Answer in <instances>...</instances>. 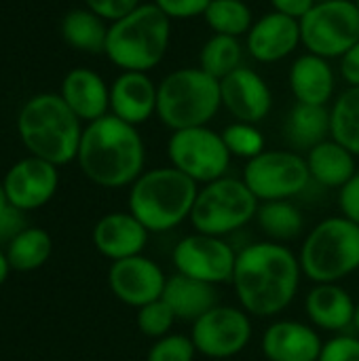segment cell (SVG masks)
Returning <instances> with one entry per match:
<instances>
[{
	"label": "cell",
	"mask_w": 359,
	"mask_h": 361,
	"mask_svg": "<svg viewBox=\"0 0 359 361\" xmlns=\"http://www.w3.org/2000/svg\"><path fill=\"white\" fill-rule=\"evenodd\" d=\"M303 279L298 254L286 243L260 241L237 252L233 288L239 307L252 317H275L296 298Z\"/></svg>",
	"instance_id": "obj_1"
},
{
	"label": "cell",
	"mask_w": 359,
	"mask_h": 361,
	"mask_svg": "<svg viewBox=\"0 0 359 361\" xmlns=\"http://www.w3.org/2000/svg\"><path fill=\"white\" fill-rule=\"evenodd\" d=\"M76 161L93 184L123 188L144 173L146 148L138 127L106 114L83 129Z\"/></svg>",
	"instance_id": "obj_2"
},
{
	"label": "cell",
	"mask_w": 359,
	"mask_h": 361,
	"mask_svg": "<svg viewBox=\"0 0 359 361\" xmlns=\"http://www.w3.org/2000/svg\"><path fill=\"white\" fill-rule=\"evenodd\" d=\"M17 131L32 157L57 167L76 159L83 137L80 118L57 93H40L28 99L17 116Z\"/></svg>",
	"instance_id": "obj_3"
},
{
	"label": "cell",
	"mask_w": 359,
	"mask_h": 361,
	"mask_svg": "<svg viewBox=\"0 0 359 361\" xmlns=\"http://www.w3.org/2000/svg\"><path fill=\"white\" fill-rule=\"evenodd\" d=\"M199 184L176 167L144 171L129 190V212L148 233H167L190 220Z\"/></svg>",
	"instance_id": "obj_4"
},
{
	"label": "cell",
	"mask_w": 359,
	"mask_h": 361,
	"mask_svg": "<svg viewBox=\"0 0 359 361\" xmlns=\"http://www.w3.org/2000/svg\"><path fill=\"white\" fill-rule=\"evenodd\" d=\"M171 19L154 4H140L108 25L106 55L123 72H148L165 57Z\"/></svg>",
	"instance_id": "obj_5"
},
{
	"label": "cell",
	"mask_w": 359,
	"mask_h": 361,
	"mask_svg": "<svg viewBox=\"0 0 359 361\" xmlns=\"http://www.w3.org/2000/svg\"><path fill=\"white\" fill-rule=\"evenodd\" d=\"M222 106L220 80L201 68H180L157 89V116L171 131L205 127Z\"/></svg>",
	"instance_id": "obj_6"
},
{
	"label": "cell",
	"mask_w": 359,
	"mask_h": 361,
	"mask_svg": "<svg viewBox=\"0 0 359 361\" xmlns=\"http://www.w3.org/2000/svg\"><path fill=\"white\" fill-rule=\"evenodd\" d=\"M298 260L313 283H341L359 271V226L345 216L322 220L307 233Z\"/></svg>",
	"instance_id": "obj_7"
},
{
	"label": "cell",
	"mask_w": 359,
	"mask_h": 361,
	"mask_svg": "<svg viewBox=\"0 0 359 361\" xmlns=\"http://www.w3.org/2000/svg\"><path fill=\"white\" fill-rule=\"evenodd\" d=\"M260 201L252 195L241 178H218L199 186L190 224L195 233L226 237L256 218Z\"/></svg>",
	"instance_id": "obj_8"
},
{
	"label": "cell",
	"mask_w": 359,
	"mask_h": 361,
	"mask_svg": "<svg viewBox=\"0 0 359 361\" xmlns=\"http://www.w3.org/2000/svg\"><path fill=\"white\" fill-rule=\"evenodd\" d=\"M359 40V8L353 0H324L300 19V42L309 53L343 57Z\"/></svg>",
	"instance_id": "obj_9"
},
{
	"label": "cell",
	"mask_w": 359,
	"mask_h": 361,
	"mask_svg": "<svg viewBox=\"0 0 359 361\" xmlns=\"http://www.w3.org/2000/svg\"><path fill=\"white\" fill-rule=\"evenodd\" d=\"M241 180L260 203H267L290 201L300 195L311 182V173L307 159L298 152L264 150L245 163Z\"/></svg>",
	"instance_id": "obj_10"
},
{
	"label": "cell",
	"mask_w": 359,
	"mask_h": 361,
	"mask_svg": "<svg viewBox=\"0 0 359 361\" xmlns=\"http://www.w3.org/2000/svg\"><path fill=\"white\" fill-rule=\"evenodd\" d=\"M167 157L171 167L195 180L199 186L224 178L233 159L222 133H216L207 125L174 131L167 142Z\"/></svg>",
	"instance_id": "obj_11"
},
{
	"label": "cell",
	"mask_w": 359,
	"mask_h": 361,
	"mask_svg": "<svg viewBox=\"0 0 359 361\" xmlns=\"http://www.w3.org/2000/svg\"><path fill=\"white\" fill-rule=\"evenodd\" d=\"M190 341L207 360H231L248 349L252 341V315L241 307L216 305L190 328Z\"/></svg>",
	"instance_id": "obj_12"
},
{
	"label": "cell",
	"mask_w": 359,
	"mask_h": 361,
	"mask_svg": "<svg viewBox=\"0 0 359 361\" xmlns=\"http://www.w3.org/2000/svg\"><path fill=\"white\" fill-rule=\"evenodd\" d=\"M171 260L176 273L209 286H220L233 281L237 252L224 237L193 233L176 243Z\"/></svg>",
	"instance_id": "obj_13"
},
{
	"label": "cell",
	"mask_w": 359,
	"mask_h": 361,
	"mask_svg": "<svg viewBox=\"0 0 359 361\" xmlns=\"http://www.w3.org/2000/svg\"><path fill=\"white\" fill-rule=\"evenodd\" d=\"M165 283L167 275L163 269L144 254L116 260L108 271V286L112 294L133 309L163 298Z\"/></svg>",
	"instance_id": "obj_14"
},
{
	"label": "cell",
	"mask_w": 359,
	"mask_h": 361,
	"mask_svg": "<svg viewBox=\"0 0 359 361\" xmlns=\"http://www.w3.org/2000/svg\"><path fill=\"white\" fill-rule=\"evenodd\" d=\"M2 184L11 205H15L21 212L38 209L47 205L57 192V165L38 157L21 159L6 171Z\"/></svg>",
	"instance_id": "obj_15"
},
{
	"label": "cell",
	"mask_w": 359,
	"mask_h": 361,
	"mask_svg": "<svg viewBox=\"0 0 359 361\" xmlns=\"http://www.w3.org/2000/svg\"><path fill=\"white\" fill-rule=\"evenodd\" d=\"M222 106L241 123H260L269 116L273 95L264 78L252 68H237L233 74L220 80Z\"/></svg>",
	"instance_id": "obj_16"
},
{
	"label": "cell",
	"mask_w": 359,
	"mask_h": 361,
	"mask_svg": "<svg viewBox=\"0 0 359 361\" xmlns=\"http://www.w3.org/2000/svg\"><path fill=\"white\" fill-rule=\"evenodd\" d=\"M260 349L267 361H317L324 341L311 324L279 319L264 330Z\"/></svg>",
	"instance_id": "obj_17"
},
{
	"label": "cell",
	"mask_w": 359,
	"mask_h": 361,
	"mask_svg": "<svg viewBox=\"0 0 359 361\" xmlns=\"http://www.w3.org/2000/svg\"><path fill=\"white\" fill-rule=\"evenodd\" d=\"M148 228L131 212H112L97 220L93 228L95 250L112 262L140 256L148 243Z\"/></svg>",
	"instance_id": "obj_18"
},
{
	"label": "cell",
	"mask_w": 359,
	"mask_h": 361,
	"mask_svg": "<svg viewBox=\"0 0 359 361\" xmlns=\"http://www.w3.org/2000/svg\"><path fill=\"white\" fill-rule=\"evenodd\" d=\"M300 42V21L277 11L262 15L248 32V53L262 63L281 61Z\"/></svg>",
	"instance_id": "obj_19"
},
{
	"label": "cell",
	"mask_w": 359,
	"mask_h": 361,
	"mask_svg": "<svg viewBox=\"0 0 359 361\" xmlns=\"http://www.w3.org/2000/svg\"><path fill=\"white\" fill-rule=\"evenodd\" d=\"M358 302L341 283H315L305 300L309 324L322 332L345 334L353 328Z\"/></svg>",
	"instance_id": "obj_20"
},
{
	"label": "cell",
	"mask_w": 359,
	"mask_h": 361,
	"mask_svg": "<svg viewBox=\"0 0 359 361\" xmlns=\"http://www.w3.org/2000/svg\"><path fill=\"white\" fill-rule=\"evenodd\" d=\"M157 89L146 72H123L110 87V110L116 118L138 127L157 114Z\"/></svg>",
	"instance_id": "obj_21"
},
{
	"label": "cell",
	"mask_w": 359,
	"mask_h": 361,
	"mask_svg": "<svg viewBox=\"0 0 359 361\" xmlns=\"http://www.w3.org/2000/svg\"><path fill=\"white\" fill-rule=\"evenodd\" d=\"M61 99L68 108L87 123H93L110 110V89L104 78L87 68L70 70L61 82Z\"/></svg>",
	"instance_id": "obj_22"
},
{
	"label": "cell",
	"mask_w": 359,
	"mask_h": 361,
	"mask_svg": "<svg viewBox=\"0 0 359 361\" xmlns=\"http://www.w3.org/2000/svg\"><path fill=\"white\" fill-rule=\"evenodd\" d=\"M334 70L326 57L307 53L290 68V89L298 104L326 106L334 95Z\"/></svg>",
	"instance_id": "obj_23"
},
{
	"label": "cell",
	"mask_w": 359,
	"mask_h": 361,
	"mask_svg": "<svg viewBox=\"0 0 359 361\" xmlns=\"http://www.w3.org/2000/svg\"><path fill=\"white\" fill-rule=\"evenodd\" d=\"M163 300L174 311L178 322L195 324L201 315H205L218 305V294L216 286L174 273L171 277H167Z\"/></svg>",
	"instance_id": "obj_24"
},
{
	"label": "cell",
	"mask_w": 359,
	"mask_h": 361,
	"mask_svg": "<svg viewBox=\"0 0 359 361\" xmlns=\"http://www.w3.org/2000/svg\"><path fill=\"white\" fill-rule=\"evenodd\" d=\"M305 159L311 180L326 188L341 190L358 173V157L332 137L311 148Z\"/></svg>",
	"instance_id": "obj_25"
},
{
	"label": "cell",
	"mask_w": 359,
	"mask_h": 361,
	"mask_svg": "<svg viewBox=\"0 0 359 361\" xmlns=\"http://www.w3.org/2000/svg\"><path fill=\"white\" fill-rule=\"evenodd\" d=\"M286 140L298 150H311L330 137V110L326 106L298 104L286 118Z\"/></svg>",
	"instance_id": "obj_26"
},
{
	"label": "cell",
	"mask_w": 359,
	"mask_h": 361,
	"mask_svg": "<svg viewBox=\"0 0 359 361\" xmlns=\"http://www.w3.org/2000/svg\"><path fill=\"white\" fill-rule=\"evenodd\" d=\"M104 21L89 8H74L61 21V36L76 51L91 55L106 53L108 25Z\"/></svg>",
	"instance_id": "obj_27"
},
{
	"label": "cell",
	"mask_w": 359,
	"mask_h": 361,
	"mask_svg": "<svg viewBox=\"0 0 359 361\" xmlns=\"http://www.w3.org/2000/svg\"><path fill=\"white\" fill-rule=\"evenodd\" d=\"M256 222L260 231L269 237V241L275 243L294 241L305 228V218L292 201L260 203L256 212Z\"/></svg>",
	"instance_id": "obj_28"
},
{
	"label": "cell",
	"mask_w": 359,
	"mask_h": 361,
	"mask_svg": "<svg viewBox=\"0 0 359 361\" xmlns=\"http://www.w3.org/2000/svg\"><path fill=\"white\" fill-rule=\"evenodd\" d=\"M51 250H53V243H51L49 233L36 226H28L6 245L4 254H6L11 269L34 271V269H40L49 260Z\"/></svg>",
	"instance_id": "obj_29"
},
{
	"label": "cell",
	"mask_w": 359,
	"mask_h": 361,
	"mask_svg": "<svg viewBox=\"0 0 359 361\" xmlns=\"http://www.w3.org/2000/svg\"><path fill=\"white\" fill-rule=\"evenodd\" d=\"M330 137L359 157V87L343 91L330 108Z\"/></svg>",
	"instance_id": "obj_30"
},
{
	"label": "cell",
	"mask_w": 359,
	"mask_h": 361,
	"mask_svg": "<svg viewBox=\"0 0 359 361\" xmlns=\"http://www.w3.org/2000/svg\"><path fill=\"white\" fill-rule=\"evenodd\" d=\"M241 59H243V47L239 38L214 34L201 47L199 68L209 76H214L216 80H222L229 74H233L237 68H241Z\"/></svg>",
	"instance_id": "obj_31"
},
{
	"label": "cell",
	"mask_w": 359,
	"mask_h": 361,
	"mask_svg": "<svg viewBox=\"0 0 359 361\" xmlns=\"http://www.w3.org/2000/svg\"><path fill=\"white\" fill-rule=\"evenodd\" d=\"M205 21L214 30V34L239 38L250 32L254 25L252 11L245 0H212L205 11Z\"/></svg>",
	"instance_id": "obj_32"
},
{
	"label": "cell",
	"mask_w": 359,
	"mask_h": 361,
	"mask_svg": "<svg viewBox=\"0 0 359 361\" xmlns=\"http://www.w3.org/2000/svg\"><path fill=\"white\" fill-rule=\"evenodd\" d=\"M222 140L231 152V157H239V159H254L260 152H264V135L260 133V129L252 123H233L222 131Z\"/></svg>",
	"instance_id": "obj_33"
},
{
	"label": "cell",
	"mask_w": 359,
	"mask_h": 361,
	"mask_svg": "<svg viewBox=\"0 0 359 361\" xmlns=\"http://www.w3.org/2000/svg\"><path fill=\"white\" fill-rule=\"evenodd\" d=\"M135 322H138V328L144 336L157 341V338H163L167 334H171V328L174 324L178 322L174 311L167 307V302L163 298L154 300V302H148L144 307L138 309V315H135Z\"/></svg>",
	"instance_id": "obj_34"
},
{
	"label": "cell",
	"mask_w": 359,
	"mask_h": 361,
	"mask_svg": "<svg viewBox=\"0 0 359 361\" xmlns=\"http://www.w3.org/2000/svg\"><path fill=\"white\" fill-rule=\"evenodd\" d=\"M197 349L186 334H167L157 338L148 349L146 361H195Z\"/></svg>",
	"instance_id": "obj_35"
},
{
	"label": "cell",
	"mask_w": 359,
	"mask_h": 361,
	"mask_svg": "<svg viewBox=\"0 0 359 361\" xmlns=\"http://www.w3.org/2000/svg\"><path fill=\"white\" fill-rule=\"evenodd\" d=\"M317 361H359V336L336 334L324 343Z\"/></svg>",
	"instance_id": "obj_36"
},
{
	"label": "cell",
	"mask_w": 359,
	"mask_h": 361,
	"mask_svg": "<svg viewBox=\"0 0 359 361\" xmlns=\"http://www.w3.org/2000/svg\"><path fill=\"white\" fill-rule=\"evenodd\" d=\"M154 4L174 21V19H193L205 15L212 0H154Z\"/></svg>",
	"instance_id": "obj_37"
},
{
	"label": "cell",
	"mask_w": 359,
	"mask_h": 361,
	"mask_svg": "<svg viewBox=\"0 0 359 361\" xmlns=\"http://www.w3.org/2000/svg\"><path fill=\"white\" fill-rule=\"evenodd\" d=\"M87 8L99 15L106 21H116L131 13L135 6H140V0H85Z\"/></svg>",
	"instance_id": "obj_38"
},
{
	"label": "cell",
	"mask_w": 359,
	"mask_h": 361,
	"mask_svg": "<svg viewBox=\"0 0 359 361\" xmlns=\"http://www.w3.org/2000/svg\"><path fill=\"white\" fill-rule=\"evenodd\" d=\"M23 214L25 212L17 209L15 205H8L0 212V245H8L23 228H28Z\"/></svg>",
	"instance_id": "obj_39"
},
{
	"label": "cell",
	"mask_w": 359,
	"mask_h": 361,
	"mask_svg": "<svg viewBox=\"0 0 359 361\" xmlns=\"http://www.w3.org/2000/svg\"><path fill=\"white\" fill-rule=\"evenodd\" d=\"M339 207L341 216L355 222L359 226V169L358 173L339 190Z\"/></svg>",
	"instance_id": "obj_40"
},
{
	"label": "cell",
	"mask_w": 359,
	"mask_h": 361,
	"mask_svg": "<svg viewBox=\"0 0 359 361\" xmlns=\"http://www.w3.org/2000/svg\"><path fill=\"white\" fill-rule=\"evenodd\" d=\"M271 4H273V11L300 21L315 6V0H271Z\"/></svg>",
	"instance_id": "obj_41"
},
{
	"label": "cell",
	"mask_w": 359,
	"mask_h": 361,
	"mask_svg": "<svg viewBox=\"0 0 359 361\" xmlns=\"http://www.w3.org/2000/svg\"><path fill=\"white\" fill-rule=\"evenodd\" d=\"M341 74L349 87H359V40L341 57Z\"/></svg>",
	"instance_id": "obj_42"
},
{
	"label": "cell",
	"mask_w": 359,
	"mask_h": 361,
	"mask_svg": "<svg viewBox=\"0 0 359 361\" xmlns=\"http://www.w3.org/2000/svg\"><path fill=\"white\" fill-rule=\"evenodd\" d=\"M8 271H11V264H8V260H6V254L0 250V286L6 281V277H8Z\"/></svg>",
	"instance_id": "obj_43"
},
{
	"label": "cell",
	"mask_w": 359,
	"mask_h": 361,
	"mask_svg": "<svg viewBox=\"0 0 359 361\" xmlns=\"http://www.w3.org/2000/svg\"><path fill=\"white\" fill-rule=\"evenodd\" d=\"M11 205V201H8V197H6V190H4V184L0 182V212L4 209V207H8Z\"/></svg>",
	"instance_id": "obj_44"
},
{
	"label": "cell",
	"mask_w": 359,
	"mask_h": 361,
	"mask_svg": "<svg viewBox=\"0 0 359 361\" xmlns=\"http://www.w3.org/2000/svg\"><path fill=\"white\" fill-rule=\"evenodd\" d=\"M353 328H355V332H358V336H359V300H358V307H355V322H353Z\"/></svg>",
	"instance_id": "obj_45"
},
{
	"label": "cell",
	"mask_w": 359,
	"mask_h": 361,
	"mask_svg": "<svg viewBox=\"0 0 359 361\" xmlns=\"http://www.w3.org/2000/svg\"><path fill=\"white\" fill-rule=\"evenodd\" d=\"M355 4H358V8H359V0H355Z\"/></svg>",
	"instance_id": "obj_46"
}]
</instances>
